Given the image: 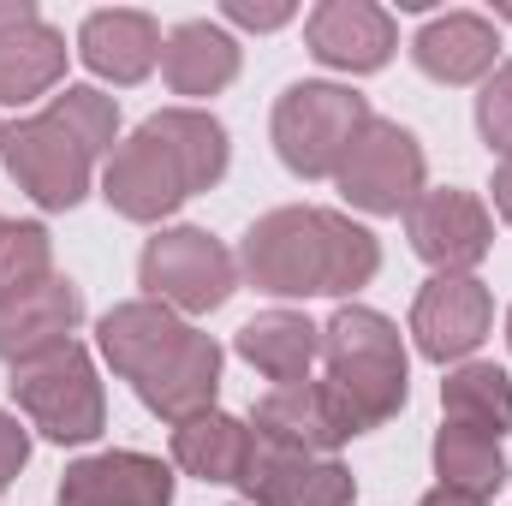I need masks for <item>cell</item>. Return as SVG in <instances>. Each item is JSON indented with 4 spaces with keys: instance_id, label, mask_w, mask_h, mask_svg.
<instances>
[{
    "instance_id": "1",
    "label": "cell",
    "mask_w": 512,
    "mask_h": 506,
    "mask_svg": "<svg viewBox=\"0 0 512 506\" xmlns=\"http://www.w3.org/2000/svg\"><path fill=\"white\" fill-rule=\"evenodd\" d=\"M239 268L268 298H346L376 280L382 245L340 209H268L239 245Z\"/></svg>"
},
{
    "instance_id": "2",
    "label": "cell",
    "mask_w": 512,
    "mask_h": 506,
    "mask_svg": "<svg viewBox=\"0 0 512 506\" xmlns=\"http://www.w3.org/2000/svg\"><path fill=\"white\" fill-rule=\"evenodd\" d=\"M322 387L340 411V423L352 435H370L399 417L405 393H411V364H405V340L370 304H340L322 328Z\"/></svg>"
},
{
    "instance_id": "3",
    "label": "cell",
    "mask_w": 512,
    "mask_h": 506,
    "mask_svg": "<svg viewBox=\"0 0 512 506\" xmlns=\"http://www.w3.org/2000/svg\"><path fill=\"white\" fill-rule=\"evenodd\" d=\"M370 126V102L346 84H292L280 102H274V155L286 173L298 179H334L352 137Z\"/></svg>"
},
{
    "instance_id": "4",
    "label": "cell",
    "mask_w": 512,
    "mask_h": 506,
    "mask_svg": "<svg viewBox=\"0 0 512 506\" xmlns=\"http://www.w3.org/2000/svg\"><path fill=\"white\" fill-rule=\"evenodd\" d=\"M6 387H12V405L48 441H60V447H84L108 423V399H102V381H96V358L78 340H66V346H54L42 358L18 364Z\"/></svg>"
},
{
    "instance_id": "5",
    "label": "cell",
    "mask_w": 512,
    "mask_h": 506,
    "mask_svg": "<svg viewBox=\"0 0 512 506\" xmlns=\"http://www.w3.org/2000/svg\"><path fill=\"white\" fill-rule=\"evenodd\" d=\"M137 286L173 316H209L239 292V256L203 227H161L137 256Z\"/></svg>"
},
{
    "instance_id": "6",
    "label": "cell",
    "mask_w": 512,
    "mask_h": 506,
    "mask_svg": "<svg viewBox=\"0 0 512 506\" xmlns=\"http://www.w3.org/2000/svg\"><path fill=\"white\" fill-rule=\"evenodd\" d=\"M423 179H429L423 143L382 114H370V126L352 137V149L334 173L346 209H358V215H405L423 197Z\"/></svg>"
},
{
    "instance_id": "7",
    "label": "cell",
    "mask_w": 512,
    "mask_h": 506,
    "mask_svg": "<svg viewBox=\"0 0 512 506\" xmlns=\"http://www.w3.org/2000/svg\"><path fill=\"white\" fill-rule=\"evenodd\" d=\"M12 185L36 203V209H78L90 197V179H96V155L60 126L48 108L6 126V149H0Z\"/></svg>"
},
{
    "instance_id": "8",
    "label": "cell",
    "mask_w": 512,
    "mask_h": 506,
    "mask_svg": "<svg viewBox=\"0 0 512 506\" xmlns=\"http://www.w3.org/2000/svg\"><path fill=\"white\" fill-rule=\"evenodd\" d=\"M102 197L114 215H126L137 227H161L185 197H197V185H191L179 149L143 120L126 143H114L108 173H102Z\"/></svg>"
},
{
    "instance_id": "9",
    "label": "cell",
    "mask_w": 512,
    "mask_h": 506,
    "mask_svg": "<svg viewBox=\"0 0 512 506\" xmlns=\"http://www.w3.org/2000/svg\"><path fill=\"white\" fill-rule=\"evenodd\" d=\"M405 239L417 262H429L435 274H471L489 245H495V215L477 191L459 185H423V197L405 209Z\"/></svg>"
},
{
    "instance_id": "10",
    "label": "cell",
    "mask_w": 512,
    "mask_h": 506,
    "mask_svg": "<svg viewBox=\"0 0 512 506\" xmlns=\"http://www.w3.org/2000/svg\"><path fill=\"white\" fill-rule=\"evenodd\" d=\"M489 322H495V298L477 274H435L417 304H411V334H417V352L429 364H465L483 340H489Z\"/></svg>"
},
{
    "instance_id": "11",
    "label": "cell",
    "mask_w": 512,
    "mask_h": 506,
    "mask_svg": "<svg viewBox=\"0 0 512 506\" xmlns=\"http://www.w3.org/2000/svg\"><path fill=\"white\" fill-rule=\"evenodd\" d=\"M304 42H310V54L328 72L364 78V72H382L387 60H393L399 24H393V12L376 6V0H322L304 18Z\"/></svg>"
},
{
    "instance_id": "12",
    "label": "cell",
    "mask_w": 512,
    "mask_h": 506,
    "mask_svg": "<svg viewBox=\"0 0 512 506\" xmlns=\"http://www.w3.org/2000/svg\"><path fill=\"white\" fill-rule=\"evenodd\" d=\"M251 435L286 447V453H304V459H334L352 441V429L340 423V411H334V399H328L322 381L268 387L251 405Z\"/></svg>"
},
{
    "instance_id": "13",
    "label": "cell",
    "mask_w": 512,
    "mask_h": 506,
    "mask_svg": "<svg viewBox=\"0 0 512 506\" xmlns=\"http://www.w3.org/2000/svg\"><path fill=\"white\" fill-rule=\"evenodd\" d=\"M54 506H173V471L155 453H96L66 465Z\"/></svg>"
},
{
    "instance_id": "14",
    "label": "cell",
    "mask_w": 512,
    "mask_h": 506,
    "mask_svg": "<svg viewBox=\"0 0 512 506\" xmlns=\"http://www.w3.org/2000/svg\"><path fill=\"white\" fill-rule=\"evenodd\" d=\"M78 322H84V292H78V280L48 274L42 286H30V292H18V298L0 304V364L18 370V364H30V358H42V352L66 346V340L78 334Z\"/></svg>"
},
{
    "instance_id": "15",
    "label": "cell",
    "mask_w": 512,
    "mask_h": 506,
    "mask_svg": "<svg viewBox=\"0 0 512 506\" xmlns=\"http://www.w3.org/2000/svg\"><path fill=\"white\" fill-rule=\"evenodd\" d=\"M161 24L149 18V12H137V6H102V12H90L84 24H78V60L96 72V78H108V84H143L155 66H161Z\"/></svg>"
},
{
    "instance_id": "16",
    "label": "cell",
    "mask_w": 512,
    "mask_h": 506,
    "mask_svg": "<svg viewBox=\"0 0 512 506\" xmlns=\"http://www.w3.org/2000/svg\"><path fill=\"white\" fill-rule=\"evenodd\" d=\"M185 340H191V322H185V316H173V310H167V304H155V298L114 304V310L96 322V346H102V358H108V364H114V376H126L131 387L149 376V370H161Z\"/></svg>"
},
{
    "instance_id": "17",
    "label": "cell",
    "mask_w": 512,
    "mask_h": 506,
    "mask_svg": "<svg viewBox=\"0 0 512 506\" xmlns=\"http://www.w3.org/2000/svg\"><path fill=\"white\" fill-rule=\"evenodd\" d=\"M495 54H501V36L483 12H441L411 42L417 72L435 84H477L495 72Z\"/></svg>"
},
{
    "instance_id": "18",
    "label": "cell",
    "mask_w": 512,
    "mask_h": 506,
    "mask_svg": "<svg viewBox=\"0 0 512 506\" xmlns=\"http://www.w3.org/2000/svg\"><path fill=\"white\" fill-rule=\"evenodd\" d=\"M215 393H221V346H215V334H197V328L161 370L137 381V399L161 423H191V417L215 411Z\"/></svg>"
},
{
    "instance_id": "19",
    "label": "cell",
    "mask_w": 512,
    "mask_h": 506,
    "mask_svg": "<svg viewBox=\"0 0 512 506\" xmlns=\"http://www.w3.org/2000/svg\"><path fill=\"white\" fill-rule=\"evenodd\" d=\"M161 78L173 96H221L239 78V42L215 18H185L161 42Z\"/></svg>"
},
{
    "instance_id": "20",
    "label": "cell",
    "mask_w": 512,
    "mask_h": 506,
    "mask_svg": "<svg viewBox=\"0 0 512 506\" xmlns=\"http://www.w3.org/2000/svg\"><path fill=\"white\" fill-rule=\"evenodd\" d=\"M233 346L256 376H268L274 387H292V381H310V364L322 358V328L298 310H262L239 328Z\"/></svg>"
},
{
    "instance_id": "21",
    "label": "cell",
    "mask_w": 512,
    "mask_h": 506,
    "mask_svg": "<svg viewBox=\"0 0 512 506\" xmlns=\"http://www.w3.org/2000/svg\"><path fill=\"white\" fill-rule=\"evenodd\" d=\"M60 78H66V36L48 18H30L0 36V102L6 108H24L60 90Z\"/></svg>"
},
{
    "instance_id": "22",
    "label": "cell",
    "mask_w": 512,
    "mask_h": 506,
    "mask_svg": "<svg viewBox=\"0 0 512 506\" xmlns=\"http://www.w3.org/2000/svg\"><path fill=\"white\" fill-rule=\"evenodd\" d=\"M251 459V423L227 411H203L191 423H173V465L197 483H239Z\"/></svg>"
},
{
    "instance_id": "23",
    "label": "cell",
    "mask_w": 512,
    "mask_h": 506,
    "mask_svg": "<svg viewBox=\"0 0 512 506\" xmlns=\"http://www.w3.org/2000/svg\"><path fill=\"white\" fill-rule=\"evenodd\" d=\"M435 477L441 489H459V495H477V501H495L507 489V453L495 435L483 429H465V423H441L435 429Z\"/></svg>"
},
{
    "instance_id": "24",
    "label": "cell",
    "mask_w": 512,
    "mask_h": 506,
    "mask_svg": "<svg viewBox=\"0 0 512 506\" xmlns=\"http://www.w3.org/2000/svg\"><path fill=\"white\" fill-rule=\"evenodd\" d=\"M441 411H447V423H465V429H483L501 441L512 429V376L501 364L465 358L441 381Z\"/></svg>"
},
{
    "instance_id": "25",
    "label": "cell",
    "mask_w": 512,
    "mask_h": 506,
    "mask_svg": "<svg viewBox=\"0 0 512 506\" xmlns=\"http://www.w3.org/2000/svg\"><path fill=\"white\" fill-rule=\"evenodd\" d=\"M149 126L179 149V161H185V173H191L197 191H209V185L227 179L233 143H227V126L215 114H203V108H161V114H149Z\"/></svg>"
},
{
    "instance_id": "26",
    "label": "cell",
    "mask_w": 512,
    "mask_h": 506,
    "mask_svg": "<svg viewBox=\"0 0 512 506\" xmlns=\"http://www.w3.org/2000/svg\"><path fill=\"white\" fill-rule=\"evenodd\" d=\"M48 114L72 131L90 155H114V143H120V102H114V96H102V90H90V84H66V90L48 102Z\"/></svg>"
},
{
    "instance_id": "27",
    "label": "cell",
    "mask_w": 512,
    "mask_h": 506,
    "mask_svg": "<svg viewBox=\"0 0 512 506\" xmlns=\"http://www.w3.org/2000/svg\"><path fill=\"white\" fill-rule=\"evenodd\" d=\"M54 274V239L42 221H6L0 233V304Z\"/></svg>"
},
{
    "instance_id": "28",
    "label": "cell",
    "mask_w": 512,
    "mask_h": 506,
    "mask_svg": "<svg viewBox=\"0 0 512 506\" xmlns=\"http://www.w3.org/2000/svg\"><path fill=\"white\" fill-rule=\"evenodd\" d=\"M316 459H304V453H286V447H274V441H256L251 435V459H245V471H239V495L251 506H286L292 501V489L304 483V471H310Z\"/></svg>"
},
{
    "instance_id": "29",
    "label": "cell",
    "mask_w": 512,
    "mask_h": 506,
    "mask_svg": "<svg viewBox=\"0 0 512 506\" xmlns=\"http://www.w3.org/2000/svg\"><path fill=\"white\" fill-rule=\"evenodd\" d=\"M477 131L495 155H512V60H501L489 78H483V96H477Z\"/></svg>"
},
{
    "instance_id": "30",
    "label": "cell",
    "mask_w": 512,
    "mask_h": 506,
    "mask_svg": "<svg viewBox=\"0 0 512 506\" xmlns=\"http://www.w3.org/2000/svg\"><path fill=\"white\" fill-rule=\"evenodd\" d=\"M352 501H358V477L340 459H316L286 506H352Z\"/></svg>"
},
{
    "instance_id": "31",
    "label": "cell",
    "mask_w": 512,
    "mask_h": 506,
    "mask_svg": "<svg viewBox=\"0 0 512 506\" xmlns=\"http://www.w3.org/2000/svg\"><path fill=\"white\" fill-rule=\"evenodd\" d=\"M24 465H30V429H24L12 411H0V489L18 483Z\"/></svg>"
},
{
    "instance_id": "32",
    "label": "cell",
    "mask_w": 512,
    "mask_h": 506,
    "mask_svg": "<svg viewBox=\"0 0 512 506\" xmlns=\"http://www.w3.org/2000/svg\"><path fill=\"white\" fill-rule=\"evenodd\" d=\"M221 12H227V24H245V30H280V24H292V6H286V0H268V6H256V0H227Z\"/></svg>"
},
{
    "instance_id": "33",
    "label": "cell",
    "mask_w": 512,
    "mask_h": 506,
    "mask_svg": "<svg viewBox=\"0 0 512 506\" xmlns=\"http://www.w3.org/2000/svg\"><path fill=\"white\" fill-rule=\"evenodd\" d=\"M495 215L512 227V155H501V167H495Z\"/></svg>"
},
{
    "instance_id": "34",
    "label": "cell",
    "mask_w": 512,
    "mask_h": 506,
    "mask_svg": "<svg viewBox=\"0 0 512 506\" xmlns=\"http://www.w3.org/2000/svg\"><path fill=\"white\" fill-rule=\"evenodd\" d=\"M30 18H42L30 0H0V36H6V30H18V24H30Z\"/></svg>"
},
{
    "instance_id": "35",
    "label": "cell",
    "mask_w": 512,
    "mask_h": 506,
    "mask_svg": "<svg viewBox=\"0 0 512 506\" xmlns=\"http://www.w3.org/2000/svg\"><path fill=\"white\" fill-rule=\"evenodd\" d=\"M417 506H495V501H477V495H459V489H441V483H435Z\"/></svg>"
},
{
    "instance_id": "36",
    "label": "cell",
    "mask_w": 512,
    "mask_h": 506,
    "mask_svg": "<svg viewBox=\"0 0 512 506\" xmlns=\"http://www.w3.org/2000/svg\"><path fill=\"white\" fill-rule=\"evenodd\" d=\"M495 18H507L512 24V0H495Z\"/></svg>"
},
{
    "instance_id": "37",
    "label": "cell",
    "mask_w": 512,
    "mask_h": 506,
    "mask_svg": "<svg viewBox=\"0 0 512 506\" xmlns=\"http://www.w3.org/2000/svg\"><path fill=\"white\" fill-rule=\"evenodd\" d=\"M507 346H512V310H507Z\"/></svg>"
},
{
    "instance_id": "38",
    "label": "cell",
    "mask_w": 512,
    "mask_h": 506,
    "mask_svg": "<svg viewBox=\"0 0 512 506\" xmlns=\"http://www.w3.org/2000/svg\"><path fill=\"white\" fill-rule=\"evenodd\" d=\"M0 149H6V126H0Z\"/></svg>"
},
{
    "instance_id": "39",
    "label": "cell",
    "mask_w": 512,
    "mask_h": 506,
    "mask_svg": "<svg viewBox=\"0 0 512 506\" xmlns=\"http://www.w3.org/2000/svg\"><path fill=\"white\" fill-rule=\"evenodd\" d=\"M0 233H6V221H0Z\"/></svg>"
}]
</instances>
